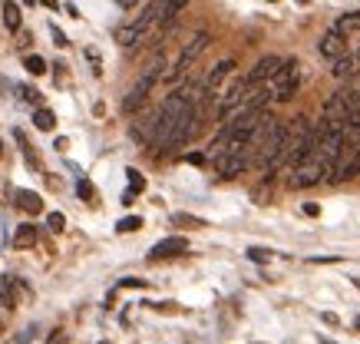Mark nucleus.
Segmentation results:
<instances>
[{
  "label": "nucleus",
  "mask_w": 360,
  "mask_h": 344,
  "mask_svg": "<svg viewBox=\"0 0 360 344\" xmlns=\"http://www.w3.org/2000/svg\"><path fill=\"white\" fill-rule=\"evenodd\" d=\"M298 83H301V63H298V60H285V63H281V70H278V77L271 80V96H274V103L294 100V93H298Z\"/></svg>",
  "instance_id": "obj_7"
},
{
  "label": "nucleus",
  "mask_w": 360,
  "mask_h": 344,
  "mask_svg": "<svg viewBox=\"0 0 360 344\" xmlns=\"http://www.w3.org/2000/svg\"><path fill=\"white\" fill-rule=\"evenodd\" d=\"M119 288H146V281L142 278H123L119 281Z\"/></svg>",
  "instance_id": "obj_33"
},
{
  "label": "nucleus",
  "mask_w": 360,
  "mask_h": 344,
  "mask_svg": "<svg viewBox=\"0 0 360 344\" xmlns=\"http://www.w3.org/2000/svg\"><path fill=\"white\" fill-rule=\"evenodd\" d=\"M298 3H310V0H298Z\"/></svg>",
  "instance_id": "obj_44"
},
{
  "label": "nucleus",
  "mask_w": 360,
  "mask_h": 344,
  "mask_svg": "<svg viewBox=\"0 0 360 344\" xmlns=\"http://www.w3.org/2000/svg\"><path fill=\"white\" fill-rule=\"evenodd\" d=\"M248 258L251 262H258V265H264V262L271 258V252H268V248H248Z\"/></svg>",
  "instance_id": "obj_30"
},
{
  "label": "nucleus",
  "mask_w": 360,
  "mask_h": 344,
  "mask_svg": "<svg viewBox=\"0 0 360 344\" xmlns=\"http://www.w3.org/2000/svg\"><path fill=\"white\" fill-rule=\"evenodd\" d=\"M139 229H142V218H139V216H126L123 222L116 225V232H119V235H126V232H139Z\"/></svg>",
  "instance_id": "obj_24"
},
{
  "label": "nucleus",
  "mask_w": 360,
  "mask_h": 344,
  "mask_svg": "<svg viewBox=\"0 0 360 344\" xmlns=\"http://www.w3.org/2000/svg\"><path fill=\"white\" fill-rule=\"evenodd\" d=\"M317 212H321V209H317V205H314V202H308V205H304V216H317Z\"/></svg>",
  "instance_id": "obj_35"
},
{
  "label": "nucleus",
  "mask_w": 360,
  "mask_h": 344,
  "mask_svg": "<svg viewBox=\"0 0 360 344\" xmlns=\"http://www.w3.org/2000/svg\"><path fill=\"white\" fill-rule=\"evenodd\" d=\"M3 318H7V315H3V308H0V328H3Z\"/></svg>",
  "instance_id": "obj_39"
},
{
  "label": "nucleus",
  "mask_w": 360,
  "mask_h": 344,
  "mask_svg": "<svg viewBox=\"0 0 360 344\" xmlns=\"http://www.w3.org/2000/svg\"><path fill=\"white\" fill-rule=\"evenodd\" d=\"M209 43H211V33H209V30H199V33H195V37L182 47V53H179V60H175L172 70H165V80H175V77H182V73H188V70H192V63H195L202 53H205V47H209Z\"/></svg>",
  "instance_id": "obj_8"
},
{
  "label": "nucleus",
  "mask_w": 360,
  "mask_h": 344,
  "mask_svg": "<svg viewBox=\"0 0 360 344\" xmlns=\"http://www.w3.org/2000/svg\"><path fill=\"white\" fill-rule=\"evenodd\" d=\"M17 93H20V100L24 103H33L40 110V89H33V87H17Z\"/></svg>",
  "instance_id": "obj_26"
},
{
  "label": "nucleus",
  "mask_w": 360,
  "mask_h": 344,
  "mask_svg": "<svg viewBox=\"0 0 360 344\" xmlns=\"http://www.w3.org/2000/svg\"><path fill=\"white\" fill-rule=\"evenodd\" d=\"M126 179H129V192H142V189H146V179L139 176L136 169H126Z\"/></svg>",
  "instance_id": "obj_25"
},
{
  "label": "nucleus",
  "mask_w": 360,
  "mask_h": 344,
  "mask_svg": "<svg viewBox=\"0 0 360 344\" xmlns=\"http://www.w3.org/2000/svg\"><path fill=\"white\" fill-rule=\"evenodd\" d=\"M40 3H43V7H50V10H57V7H60V0H40Z\"/></svg>",
  "instance_id": "obj_37"
},
{
  "label": "nucleus",
  "mask_w": 360,
  "mask_h": 344,
  "mask_svg": "<svg viewBox=\"0 0 360 344\" xmlns=\"http://www.w3.org/2000/svg\"><path fill=\"white\" fill-rule=\"evenodd\" d=\"M156 133H159V110L139 113V119L133 123V140L136 142H156Z\"/></svg>",
  "instance_id": "obj_10"
},
{
  "label": "nucleus",
  "mask_w": 360,
  "mask_h": 344,
  "mask_svg": "<svg viewBox=\"0 0 360 344\" xmlns=\"http://www.w3.org/2000/svg\"><path fill=\"white\" fill-rule=\"evenodd\" d=\"M357 66H354V57H340V60H334V66H331V77L334 80H354L357 73H354Z\"/></svg>",
  "instance_id": "obj_17"
},
{
  "label": "nucleus",
  "mask_w": 360,
  "mask_h": 344,
  "mask_svg": "<svg viewBox=\"0 0 360 344\" xmlns=\"http://www.w3.org/2000/svg\"><path fill=\"white\" fill-rule=\"evenodd\" d=\"M321 318H324V324H337V315H331V311H324Z\"/></svg>",
  "instance_id": "obj_36"
},
{
  "label": "nucleus",
  "mask_w": 360,
  "mask_h": 344,
  "mask_svg": "<svg viewBox=\"0 0 360 344\" xmlns=\"http://www.w3.org/2000/svg\"><path fill=\"white\" fill-rule=\"evenodd\" d=\"M314 153V126L308 116H294V123L287 126V142H285V163L294 169Z\"/></svg>",
  "instance_id": "obj_2"
},
{
  "label": "nucleus",
  "mask_w": 360,
  "mask_h": 344,
  "mask_svg": "<svg viewBox=\"0 0 360 344\" xmlns=\"http://www.w3.org/2000/svg\"><path fill=\"white\" fill-rule=\"evenodd\" d=\"M162 66H165V60H162V53H156V57H152L149 63L142 66V77L136 80V87L129 89V93H126V100H123V110H126V113H136L139 106L146 103V96H149V89L156 87L159 80H165V70H162Z\"/></svg>",
  "instance_id": "obj_3"
},
{
  "label": "nucleus",
  "mask_w": 360,
  "mask_h": 344,
  "mask_svg": "<svg viewBox=\"0 0 360 344\" xmlns=\"http://www.w3.org/2000/svg\"><path fill=\"white\" fill-rule=\"evenodd\" d=\"M33 242H37V229H33V225H20L17 235H13V245H17V248H27V245H33Z\"/></svg>",
  "instance_id": "obj_21"
},
{
  "label": "nucleus",
  "mask_w": 360,
  "mask_h": 344,
  "mask_svg": "<svg viewBox=\"0 0 360 344\" xmlns=\"http://www.w3.org/2000/svg\"><path fill=\"white\" fill-rule=\"evenodd\" d=\"M232 70H235V60H222V63L211 66V73L205 77V83H202V87H205V96H215V93H218V87H222V80L228 77Z\"/></svg>",
  "instance_id": "obj_14"
},
{
  "label": "nucleus",
  "mask_w": 360,
  "mask_h": 344,
  "mask_svg": "<svg viewBox=\"0 0 360 344\" xmlns=\"http://www.w3.org/2000/svg\"><path fill=\"white\" fill-rule=\"evenodd\" d=\"M3 24L10 27V30H20V3L3 0Z\"/></svg>",
  "instance_id": "obj_19"
},
{
  "label": "nucleus",
  "mask_w": 360,
  "mask_h": 344,
  "mask_svg": "<svg viewBox=\"0 0 360 344\" xmlns=\"http://www.w3.org/2000/svg\"><path fill=\"white\" fill-rule=\"evenodd\" d=\"M199 116H202V106H199V103H192L186 113H182V119L175 123L172 136L165 140V146L159 149V156H169V153H175V149H182L186 142H192V136L199 133V123H202Z\"/></svg>",
  "instance_id": "obj_5"
},
{
  "label": "nucleus",
  "mask_w": 360,
  "mask_h": 344,
  "mask_svg": "<svg viewBox=\"0 0 360 344\" xmlns=\"http://www.w3.org/2000/svg\"><path fill=\"white\" fill-rule=\"evenodd\" d=\"M172 222L175 225H182V229H202V225H205L199 216H186V212H175Z\"/></svg>",
  "instance_id": "obj_23"
},
{
  "label": "nucleus",
  "mask_w": 360,
  "mask_h": 344,
  "mask_svg": "<svg viewBox=\"0 0 360 344\" xmlns=\"http://www.w3.org/2000/svg\"><path fill=\"white\" fill-rule=\"evenodd\" d=\"M182 252H188V242L186 239H179V235H172V239H162V242L152 245L149 258L152 262H159V258H172V255H182Z\"/></svg>",
  "instance_id": "obj_13"
},
{
  "label": "nucleus",
  "mask_w": 360,
  "mask_h": 344,
  "mask_svg": "<svg viewBox=\"0 0 360 344\" xmlns=\"http://www.w3.org/2000/svg\"><path fill=\"white\" fill-rule=\"evenodd\" d=\"M317 341H321V344H334V341H327V338H317Z\"/></svg>",
  "instance_id": "obj_41"
},
{
  "label": "nucleus",
  "mask_w": 360,
  "mask_h": 344,
  "mask_svg": "<svg viewBox=\"0 0 360 344\" xmlns=\"http://www.w3.org/2000/svg\"><path fill=\"white\" fill-rule=\"evenodd\" d=\"M188 7V0H169V7H165V20H172V17H179V13Z\"/></svg>",
  "instance_id": "obj_27"
},
{
  "label": "nucleus",
  "mask_w": 360,
  "mask_h": 344,
  "mask_svg": "<svg viewBox=\"0 0 360 344\" xmlns=\"http://www.w3.org/2000/svg\"><path fill=\"white\" fill-rule=\"evenodd\" d=\"M47 225H50V232H63V229H66V218H63V212H50V216H47Z\"/></svg>",
  "instance_id": "obj_28"
},
{
  "label": "nucleus",
  "mask_w": 360,
  "mask_h": 344,
  "mask_svg": "<svg viewBox=\"0 0 360 344\" xmlns=\"http://www.w3.org/2000/svg\"><path fill=\"white\" fill-rule=\"evenodd\" d=\"M354 328H357V331H360V315H357V318H354Z\"/></svg>",
  "instance_id": "obj_40"
},
{
  "label": "nucleus",
  "mask_w": 360,
  "mask_h": 344,
  "mask_svg": "<svg viewBox=\"0 0 360 344\" xmlns=\"http://www.w3.org/2000/svg\"><path fill=\"white\" fill-rule=\"evenodd\" d=\"M357 63H360V53H357Z\"/></svg>",
  "instance_id": "obj_46"
},
{
  "label": "nucleus",
  "mask_w": 360,
  "mask_h": 344,
  "mask_svg": "<svg viewBox=\"0 0 360 344\" xmlns=\"http://www.w3.org/2000/svg\"><path fill=\"white\" fill-rule=\"evenodd\" d=\"M165 7H169V0H152L136 20H129V24H123L116 30V43H119V47H136V43H142V37H146L159 20L165 24Z\"/></svg>",
  "instance_id": "obj_1"
},
{
  "label": "nucleus",
  "mask_w": 360,
  "mask_h": 344,
  "mask_svg": "<svg viewBox=\"0 0 360 344\" xmlns=\"http://www.w3.org/2000/svg\"><path fill=\"white\" fill-rule=\"evenodd\" d=\"M317 50H321V57H327V60H340V57H347V40L340 37L337 30H327V33L317 40Z\"/></svg>",
  "instance_id": "obj_12"
},
{
  "label": "nucleus",
  "mask_w": 360,
  "mask_h": 344,
  "mask_svg": "<svg viewBox=\"0 0 360 344\" xmlns=\"http://www.w3.org/2000/svg\"><path fill=\"white\" fill-rule=\"evenodd\" d=\"M186 159H188V163H195V166H199V163H205V156H202V153H188Z\"/></svg>",
  "instance_id": "obj_34"
},
{
  "label": "nucleus",
  "mask_w": 360,
  "mask_h": 344,
  "mask_svg": "<svg viewBox=\"0 0 360 344\" xmlns=\"http://www.w3.org/2000/svg\"><path fill=\"white\" fill-rule=\"evenodd\" d=\"M251 83H248V77H241V80H235L232 87L225 89L222 96H218V103H215V116H218V123H228L232 116L245 106V100H248V93H251Z\"/></svg>",
  "instance_id": "obj_6"
},
{
  "label": "nucleus",
  "mask_w": 360,
  "mask_h": 344,
  "mask_svg": "<svg viewBox=\"0 0 360 344\" xmlns=\"http://www.w3.org/2000/svg\"><path fill=\"white\" fill-rule=\"evenodd\" d=\"M33 126L43 129V133H53V129H57V116H53L47 106H40L37 113H33Z\"/></svg>",
  "instance_id": "obj_18"
},
{
  "label": "nucleus",
  "mask_w": 360,
  "mask_h": 344,
  "mask_svg": "<svg viewBox=\"0 0 360 344\" xmlns=\"http://www.w3.org/2000/svg\"><path fill=\"white\" fill-rule=\"evenodd\" d=\"M248 166H251L248 140H232L222 153L215 156V172H218V179H235L238 172H245Z\"/></svg>",
  "instance_id": "obj_4"
},
{
  "label": "nucleus",
  "mask_w": 360,
  "mask_h": 344,
  "mask_svg": "<svg viewBox=\"0 0 360 344\" xmlns=\"http://www.w3.org/2000/svg\"><path fill=\"white\" fill-rule=\"evenodd\" d=\"M0 156H3V142H0Z\"/></svg>",
  "instance_id": "obj_43"
},
{
  "label": "nucleus",
  "mask_w": 360,
  "mask_h": 344,
  "mask_svg": "<svg viewBox=\"0 0 360 344\" xmlns=\"http://www.w3.org/2000/svg\"><path fill=\"white\" fill-rule=\"evenodd\" d=\"M268 3H278V0H268Z\"/></svg>",
  "instance_id": "obj_45"
},
{
  "label": "nucleus",
  "mask_w": 360,
  "mask_h": 344,
  "mask_svg": "<svg viewBox=\"0 0 360 344\" xmlns=\"http://www.w3.org/2000/svg\"><path fill=\"white\" fill-rule=\"evenodd\" d=\"M17 305V294H13V278L0 275V308H13Z\"/></svg>",
  "instance_id": "obj_20"
},
{
  "label": "nucleus",
  "mask_w": 360,
  "mask_h": 344,
  "mask_svg": "<svg viewBox=\"0 0 360 344\" xmlns=\"http://www.w3.org/2000/svg\"><path fill=\"white\" fill-rule=\"evenodd\" d=\"M76 192L87 199V202H93L96 199V189H93V182H87V179H80V186H76Z\"/></svg>",
  "instance_id": "obj_29"
},
{
  "label": "nucleus",
  "mask_w": 360,
  "mask_h": 344,
  "mask_svg": "<svg viewBox=\"0 0 360 344\" xmlns=\"http://www.w3.org/2000/svg\"><path fill=\"white\" fill-rule=\"evenodd\" d=\"M24 66L33 73V77H43V73H47V60H43V57H37V53H30V57L24 60Z\"/></svg>",
  "instance_id": "obj_22"
},
{
  "label": "nucleus",
  "mask_w": 360,
  "mask_h": 344,
  "mask_svg": "<svg viewBox=\"0 0 360 344\" xmlns=\"http://www.w3.org/2000/svg\"><path fill=\"white\" fill-rule=\"evenodd\" d=\"M334 30L340 33V37H350V33H360V13L357 10H350V13H340L337 17V24Z\"/></svg>",
  "instance_id": "obj_15"
},
{
  "label": "nucleus",
  "mask_w": 360,
  "mask_h": 344,
  "mask_svg": "<svg viewBox=\"0 0 360 344\" xmlns=\"http://www.w3.org/2000/svg\"><path fill=\"white\" fill-rule=\"evenodd\" d=\"M50 33H53V43H57V47H66V43H70V40H66V33H63L57 24L50 27Z\"/></svg>",
  "instance_id": "obj_32"
},
{
  "label": "nucleus",
  "mask_w": 360,
  "mask_h": 344,
  "mask_svg": "<svg viewBox=\"0 0 360 344\" xmlns=\"http://www.w3.org/2000/svg\"><path fill=\"white\" fill-rule=\"evenodd\" d=\"M119 7H133V3H139V0H116Z\"/></svg>",
  "instance_id": "obj_38"
},
{
  "label": "nucleus",
  "mask_w": 360,
  "mask_h": 344,
  "mask_svg": "<svg viewBox=\"0 0 360 344\" xmlns=\"http://www.w3.org/2000/svg\"><path fill=\"white\" fill-rule=\"evenodd\" d=\"M281 57H261L258 63L251 66V73H248V83L251 87H258V83H264V80H274L278 77V70H281Z\"/></svg>",
  "instance_id": "obj_11"
},
{
  "label": "nucleus",
  "mask_w": 360,
  "mask_h": 344,
  "mask_svg": "<svg viewBox=\"0 0 360 344\" xmlns=\"http://www.w3.org/2000/svg\"><path fill=\"white\" fill-rule=\"evenodd\" d=\"M17 205H20L24 212H30V216H37L40 209H43V199H40L37 192H30V189H20V192H17Z\"/></svg>",
  "instance_id": "obj_16"
},
{
  "label": "nucleus",
  "mask_w": 360,
  "mask_h": 344,
  "mask_svg": "<svg viewBox=\"0 0 360 344\" xmlns=\"http://www.w3.org/2000/svg\"><path fill=\"white\" fill-rule=\"evenodd\" d=\"M321 179H327V172H324L321 159L310 153L304 163H298V166L291 169V176H287V186H291V189H308V186H317Z\"/></svg>",
  "instance_id": "obj_9"
},
{
  "label": "nucleus",
  "mask_w": 360,
  "mask_h": 344,
  "mask_svg": "<svg viewBox=\"0 0 360 344\" xmlns=\"http://www.w3.org/2000/svg\"><path fill=\"white\" fill-rule=\"evenodd\" d=\"M24 3H27V7H33V3H37V0H24Z\"/></svg>",
  "instance_id": "obj_42"
},
{
  "label": "nucleus",
  "mask_w": 360,
  "mask_h": 344,
  "mask_svg": "<svg viewBox=\"0 0 360 344\" xmlns=\"http://www.w3.org/2000/svg\"><path fill=\"white\" fill-rule=\"evenodd\" d=\"M87 60L93 63V73H103V66H100V50H93V47H87Z\"/></svg>",
  "instance_id": "obj_31"
}]
</instances>
